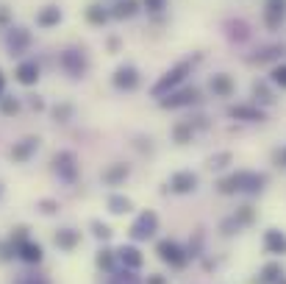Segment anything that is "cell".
Segmentation results:
<instances>
[{
    "mask_svg": "<svg viewBox=\"0 0 286 284\" xmlns=\"http://www.w3.org/2000/svg\"><path fill=\"white\" fill-rule=\"evenodd\" d=\"M75 242H78L75 231H59V234H56V245H61V248H72Z\"/></svg>",
    "mask_w": 286,
    "mask_h": 284,
    "instance_id": "12",
    "label": "cell"
},
{
    "mask_svg": "<svg viewBox=\"0 0 286 284\" xmlns=\"http://www.w3.org/2000/svg\"><path fill=\"white\" fill-rule=\"evenodd\" d=\"M34 148V139H28V145H23V148H17V151H12V156H17V159H25L28 156V151Z\"/></svg>",
    "mask_w": 286,
    "mask_h": 284,
    "instance_id": "18",
    "label": "cell"
},
{
    "mask_svg": "<svg viewBox=\"0 0 286 284\" xmlns=\"http://www.w3.org/2000/svg\"><path fill=\"white\" fill-rule=\"evenodd\" d=\"M117 14H119V17H128V14H133V0L119 3V6H117Z\"/></svg>",
    "mask_w": 286,
    "mask_h": 284,
    "instance_id": "17",
    "label": "cell"
},
{
    "mask_svg": "<svg viewBox=\"0 0 286 284\" xmlns=\"http://www.w3.org/2000/svg\"><path fill=\"white\" fill-rule=\"evenodd\" d=\"M111 206H114V212H128V209H131V204L122 201V198H111Z\"/></svg>",
    "mask_w": 286,
    "mask_h": 284,
    "instance_id": "19",
    "label": "cell"
},
{
    "mask_svg": "<svg viewBox=\"0 0 286 284\" xmlns=\"http://www.w3.org/2000/svg\"><path fill=\"white\" fill-rule=\"evenodd\" d=\"M153 229H156V215L153 212H145L142 218L133 223V237H136V240H145V237L153 234Z\"/></svg>",
    "mask_w": 286,
    "mask_h": 284,
    "instance_id": "2",
    "label": "cell"
},
{
    "mask_svg": "<svg viewBox=\"0 0 286 284\" xmlns=\"http://www.w3.org/2000/svg\"><path fill=\"white\" fill-rule=\"evenodd\" d=\"M197 178L192 173H175L173 175V190L175 193H189V190H195Z\"/></svg>",
    "mask_w": 286,
    "mask_h": 284,
    "instance_id": "3",
    "label": "cell"
},
{
    "mask_svg": "<svg viewBox=\"0 0 286 284\" xmlns=\"http://www.w3.org/2000/svg\"><path fill=\"white\" fill-rule=\"evenodd\" d=\"M95 229H97V237H108L111 231L106 229V226H100V223H95Z\"/></svg>",
    "mask_w": 286,
    "mask_h": 284,
    "instance_id": "26",
    "label": "cell"
},
{
    "mask_svg": "<svg viewBox=\"0 0 286 284\" xmlns=\"http://www.w3.org/2000/svg\"><path fill=\"white\" fill-rule=\"evenodd\" d=\"M211 89H214L217 95L228 98V95H231V89H233V84H231V78H228V75H214V81H211Z\"/></svg>",
    "mask_w": 286,
    "mask_h": 284,
    "instance_id": "8",
    "label": "cell"
},
{
    "mask_svg": "<svg viewBox=\"0 0 286 284\" xmlns=\"http://www.w3.org/2000/svg\"><path fill=\"white\" fill-rule=\"evenodd\" d=\"M175 137H178V142H184V139L189 137V128H184V126H181V128H175Z\"/></svg>",
    "mask_w": 286,
    "mask_h": 284,
    "instance_id": "24",
    "label": "cell"
},
{
    "mask_svg": "<svg viewBox=\"0 0 286 284\" xmlns=\"http://www.w3.org/2000/svg\"><path fill=\"white\" fill-rule=\"evenodd\" d=\"M114 84H117V86H128V89H131V86L136 84V73H133L131 67H122V70L117 73V78H114Z\"/></svg>",
    "mask_w": 286,
    "mask_h": 284,
    "instance_id": "9",
    "label": "cell"
},
{
    "mask_svg": "<svg viewBox=\"0 0 286 284\" xmlns=\"http://www.w3.org/2000/svg\"><path fill=\"white\" fill-rule=\"evenodd\" d=\"M89 20H92V23H103V20H106V14H100V12H97V6H92Z\"/></svg>",
    "mask_w": 286,
    "mask_h": 284,
    "instance_id": "21",
    "label": "cell"
},
{
    "mask_svg": "<svg viewBox=\"0 0 286 284\" xmlns=\"http://www.w3.org/2000/svg\"><path fill=\"white\" fill-rule=\"evenodd\" d=\"M184 73H186V64H181V67H175L173 73H167V78L161 81V84H159V89H156V92H161V89H164V86H170V84H178V81H181V78H184Z\"/></svg>",
    "mask_w": 286,
    "mask_h": 284,
    "instance_id": "11",
    "label": "cell"
},
{
    "mask_svg": "<svg viewBox=\"0 0 286 284\" xmlns=\"http://www.w3.org/2000/svg\"><path fill=\"white\" fill-rule=\"evenodd\" d=\"M59 9H53V12H45V14H39V23L42 25H50V23H59Z\"/></svg>",
    "mask_w": 286,
    "mask_h": 284,
    "instance_id": "15",
    "label": "cell"
},
{
    "mask_svg": "<svg viewBox=\"0 0 286 284\" xmlns=\"http://www.w3.org/2000/svg\"><path fill=\"white\" fill-rule=\"evenodd\" d=\"M267 251L269 254H286V237L280 231H267Z\"/></svg>",
    "mask_w": 286,
    "mask_h": 284,
    "instance_id": "4",
    "label": "cell"
},
{
    "mask_svg": "<svg viewBox=\"0 0 286 284\" xmlns=\"http://www.w3.org/2000/svg\"><path fill=\"white\" fill-rule=\"evenodd\" d=\"M278 276H280V267L278 265H267V267H264V278H267V281H275Z\"/></svg>",
    "mask_w": 286,
    "mask_h": 284,
    "instance_id": "16",
    "label": "cell"
},
{
    "mask_svg": "<svg viewBox=\"0 0 286 284\" xmlns=\"http://www.w3.org/2000/svg\"><path fill=\"white\" fill-rule=\"evenodd\" d=\"M283 6H286V0H269V6H267V23L272 25V28L280 23V17H283Z\"/></svg>",
    "mask_w": 286,
    "mask_h": 284,
    "instance_id": "5",
    "label": "cell"
},
{
    "mask_svg": "<svg viewBox=\"0 0 286 284\" xmlns=\"http://www.w3.org/2000/svg\"><path fill=\"white\" fill-rule=\"evenodd\" d=\"M275 81H278L280 86H286V67H278V70H275Z\"/></svg>",
    "mask_w": 286,
    "mask_h": 284,
    "instance_id": "20",
    "label": "cell"
},
{
    "mask_svg": "<svg viewBox=\"0 0 286 284\" xmlns=\"http://www.w3.org/2000/svg\"><path fill=\"white\" fill-rule=\"evenodd\" d=\"M145 6H148V9H153V12H159V9L164 6V0H145Z\"/></svg>",
    "mask_w": 286,
    "mask_h": 284,
    "instance_id": "23",
    "label": "cell"
},
{
    "mask_svg": "<svg viewBox=\"0 0 286 284\" xmlns=\"http://www.w3.org/2000/svg\"><path fill=\"white\" fill-rule=\"evenodd\" d=\"M280 284H286V281H280Z\"/></svg>",
    "mask_w": 286,
    "mask_h": 284,
    "instance_id": "29",
    "label": "cell"
},
{
    "mask_svg": "<svg viewBox=\"0 0 286 284\" xmlns=\"http://www.w3.org/2000/svg\"><path fill=\"white\" fill-rule=\"evenodd\" d=\"M3 112H6V115H12V112H17V103L6 101V103H3Z\"/></svg>",
    "mask_w": 286,
    "mask_h": 284,
    "instance_id": "25",
    "label": "cell"
},
{
    "mask_svg": "<svg viewBox=\"0 0 286 284\" xmlns=\"http://www.w3.org/2000/svg\"><path fill=\"white\" fill-rule=\"evenodd\" d=\"M148 284H167V281H164L161 276H150V278H148Z\"/></svg>",
    "mask_w": 286,
    "mask_h": 284,
    "instance_id": "27",
    "label": "cell"
},
{
    "mask_svg": "<svg viewBox=\"0 0 286 284\" xmlns=\"http://www.w3.org/2000/svg\"><path fill=\"white\" fill-rule=\"evenodd\" d=\"M36 78H39V70H36V64H31V61L17 70V81H20V84H34Z\"/></svg>",
    "mask_w": 286,
    "mask_h": 284,
    "instance_id": "6",
    "label": "cell"
},
{
    "mask_svg": "<svg viewBox=\"0 0 286 284\" xmlns=\"http://www.w3.org/2000/svg\"><path fill=\"white\" fill-rule=\"evenodd\" d=\"M159 256H161L164 262H170V265H175V267H181V265L186 262V256L181 254V248L175 245V242H167V240L159 242Z\"/></svg>",
    "mask_w": 286,
    "mask_h": 284,
    "instance_id": "1",
    "label": "cell"
},
{
    "mask_svg": "<svg viewBox=\"0 0 286 284\" xmlns=\"http://www.w3.org/2000/svg\"><path fill=\"white\" fill-rule=\"evenodd\" d=\"M233 117H250V120H261V112H253V109H231Z\"/></svg>",
    "mask_w": 286,
    "mask_h": 284,
    "instance_id": "14",
    "label": "cell"
},
{
    "mask_svg": "<svg viewBox=\"0 0 286 284\" xmlns=\"http://www.w3.org/2000/svg\"><path fill=\"white\" fill-rule=\"evenodd\" d=\"M97 262H100L103 267H108V265H111V251H103V254L97 256Z\"/></svg>",
    "mask_w": 286,
    "mask_h": 284,
    "instance_id": "22",
    "label": "cell"
},
{
    "mask_svg": "<svg viewBox=\"0 0 286 284\" xmlns=\"http://www.w3.org/2000/svg\"><path fill=\"white\" fill-rule=\"evenodd\" d=\"M195 98H197V92L189 89V92H181V95H175V98H170V101H164V106H181V103H189V101H195Z\"/></svg>",
    "mask_w": 286,
    "mask_h": 284,
    "instance_id": "13",
    "label": "cell"
},
{
    "mask_svg": "<svg viewBox=\"0 0 286 284\" xmlns=\"http://www.w3.org/2000/svg\"><path fill=\"white\" fill-rule=\"evenodd\" d=\"M0 92H3V75H0Z\"/></svg>",
    "mask_w": 286,
    "mask_h": 284,
    "instance_id": "28",
    "label": "cell"
},
{
    "mask_svg": "<svg viewBox=\"0 0 286 284\" xmlns=\"http://www.w3.org/2000/svg\"><path fill=\"white\" fill-rule=\"evenodd\" d=\"M119 259L125 262L128 267H139V265H142V256H139L136 248H122V251H119Z\"/></svg>",
    "mask_w": 286,
    "mask_h": 284,
    "instance_id": "10",
    "label": "cell"
},
{
    "mask_svg": "<svg viewBox=\"0 0 286 284\" xmlns=\"http://www.w3.org/2000/svg\"><path fill=\"white\" fill-rule=\"evenodd\" d=\"M20 256H23L25 262H39L42 259V248L34 245V242H23V245H20Z\"/></svg>",
    "mask_w": 286,
    "mask_h": 284,
    "instance_id": "7",
    "label": "cell"
}]
</instances>
